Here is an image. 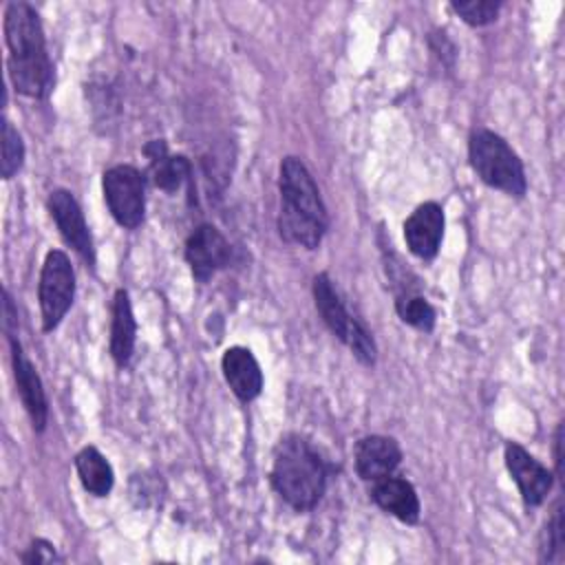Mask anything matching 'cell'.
I'll list each match as a JSON object with an SVG mask.
<instances>
[{
  "label": "cell",
  "instance_id": "8",
  "mask_svg": "<svg viewBox=\"0 0 565 565\" xmlns=\"http://www.w3.org/2000/svg\"><path fill=\"white\" fill-rule=\"evenodd\" d=\"M49 212L68 247H73L88 265L95 263L93 236L86 225L84 212L71 190L57 188L49 194Z\"/></svg>",
  "mask_w": 565,
  "mask_h": 565
},
{
  "label": "cell",
  "instance_id": "15",
  "mask_svg": "<svg viewBox=\"0 0 565 565\" xmlns=\"http://www.w3.org/2000/svg\"><path fill=\"white\" fill-rule=\"evenodd\" d=\"M313 300H316V309H318L322 322L329 327V331L340 342L347 344V340L351 338V333L358 329L360 322L347 311L329 274H318L313 278Z\"/></svg>",
  "mask_w": 565,
  "mask_h": 565
},
{
  "label": "cell",
  "instance_id": "11",
  "mask_svg": "<svg viewBox=\"0 0 565 565\" xmlns=\"http://www.w3.org/2000/svg\"><path fill=\"white\" fill-rule=\"evenodd\" d=\"M9 344H11V364H13V377H15L20 399L24 404V411L29 413L33 430L42 433L49 419V404H46L42 380L33 362L24 355L20 342L15 338H9Z\"/></svg>",
  "mask_w": 565,
  "mask_h": 565
},
{
  "label": "cell",
  "instance_id": "18",
  "mask_svg": "<svg viewBox=\"0 0 565 565\" xmlns=\"http://www.w3.org/2000/svg\"><path fill=\"white\" fill-rule=\"evenodd\" d=\"M150 163H152L150 166L152 183L159 190L168 192V194L177 192L190 179V174H192V166H190V161L183 154H174V157L172 154H163V157H159V159H154Z\"/></svg>",
  "mask_w": 565,
  "mask_h": 565
},
{
  "label": "cell",
  "instance_id": "1",
  "mask_svg": "<svg viewBox=\"0 0 565 565\" xmlns=\"http://www.w3.org/2000/svg\"><path fill=\"white\" fill-rule=\"evenodd\" d=\"M7 68L13 88L33 99H46L53 90V62L46 51L44 29L29 2H9L4 9Z\"/></svg>",
  "mask_w": 565,
  "mask_h": 565
},
{
  "label": "cell",
  "instance_id": "24",
  "mask_svg": "<svg viewBox=\"0 0 565 565\" xmlns=\"http://www.w3.org/2000/svg\"><path fill=\"white\" fill-rule=\"evenodd\" d=\"M2 316H4V329H7V335L9 338H15V329H18V309L13 307V300L9 296V291L4 289L2 291Z\"/></svg>",
  "mask_w": 565,
  "mask_h": 565
},
{
  "label": "cell",
  "instance_id": "14",
  "mask_svg": "<svg viewBox=\"0 0 565 565\" xmlns=\"http://www.w3.org/2000/svg\"><path fill=\"white\" fill-rule=\"evenodd\" d=\"M371 499L375 501L377 508H382L386 514L399 519L402 523L413 525L419 521L422 505H419L417 490L413 488L411 481H406L402 477L388 475L384 479L373 481Z\"/></svg>",
  "mask_w": 565,
  "mask_h": 565
},
{
  "label": "cell",
  "instance_id": "25",
  "mask_svg": "<svg viewBox=\"0 0 565 565\" xmlns=\"http://www.w3.org/2000/svg\"><path fill=\"white\" fill-rule=\"evenodd\" d=\"M554 463H556V477L563 479V422L556 426V433H554Z\"/></svg>",
  "mask_w": 565,
  "mask_h": 565
},
{
  "label": "cell",
  "instance_id": "6",
  "mask_svg": "<svg viewBox=\"0 0 565 565\" xmlns=\"http://www.w3.org/2000/svg\"><path fill=\"white\" fill-rule=\"evenodd\" d=\"M102 190L113 218L121 227L135 230L141 225L146 212V181L135 166L117 163L108 168L102 179Z\"/></svg>",
  "mask_w": 565,
  "mask_h": 565
},
{
  "label": "cell",
  "instance_id": "10",
  "mask_svg": "<svg viewBox=\"0 0 565 565\" xmlns=\"http://www.w3.org/2000/svg\"><path fill=\"white\" fill-rule=\"evenodd\" d=\"M446 227L444 207L437 201H426L417 205L404 221V241L413 256L419 260H433L441 247Z\"/></svg>",
  "mask_w": 565,
  "mask_h": 565
},
{
  "label": "cell",
  "instance_id": "17",
  "mask_svg": "<svg viewBox=\"0 0 565 565\" xmlns=\"http://www.w3.org/2000/svg\"><path fill=\"white\" fill-rule=\"evenodd\" d=\"M75 470H77L82 488L88 494L106 497L113 490V483H115L113 466L95 446H84L75 455Z\"/></svg>",
  "mask_w": 565,
  "mask_h": 565
},
{
  "label": "cell",
  "instance_id": "22",
  "mask_svg": "<svg viewBox=\"0 0 565 565\" xmlns=\"http://www.w3.org/2000/svg\"><path fill=\"white\" fill-rule=\"evenodd\" d=\"M563 508L561 501L554 505L552 516L547 519L543 532H541V545H539V561L552 563L556 554L563 550Z\"/></svg>",
  "mask_w": 565,
  "mask_h": 565
},
{
  "label": "cell",
  "instance_id": "4",
  "mask_svg": "<svg viewBox=\"0 0 565 565\" xmlns=\"http://www.w3.org/2000/svg\"><path fill=\"white\" fill-rule=\"evenodd\" d=\"M468 159L475 174L490 188L510 196H523L527 179L519 154L510 143L492 130H475L468 141Z\"/></svg>",
  "mask_w": 565,
  "mask_h": 565
},
{
  "label": "cell",
  "instance_id": "9",
  "mask_svg": "<svg viewBox=\"0 0 565 565\" xmlns=\"http://www.w3.org/2000/svg\"><path fill=\"white\" fill-rule=\"evenodd\" d=\"M185 260L196 280H207L232 260V247L218 227L203 223L185 241Z\"/></svg>",
  "mask_w": 565,
  "mask_h": 565
},
{
  "label": "cell",
  "instance_id": "20",
  "mask_svg": "<svg viewBox=\"0 0 565 565\" xmlns=\"http://www.w3.org/2000/svg\"><path fill=\"white\" fill-rule=\"evenodd\" d=\"M24 163V141L18 128L2 119V159H0V174L2 179H11Z\"/></svg>",
  "mask_w": 565,
  "mask_h": 565
},
{
  "label": "cell",
  "instance_id": "7",
  "mask_svg": "<svg viewBox=\"0 0 565 565\" xmlns=\"http://www.w3.org/2000/svg\"><path fill=\"white\" fill-rule=\"evenodd\" d=\"M503 457H505V468L514 479L523 503L530 508L541 505L554 486V472L547 470L536 457H532L516 441L505 444Z\"/></svg>",
  "mask_w": 565,
  "mask_h": 565
},
{
  "label": "cell",
  "instance_id": "13",
  "mask_svg": "<svg viewBox=\"0 0 565 565\" xmlns=\"http://www.w3.org/2000/svg\"><path fill=\"white\" fill-rule=\"evenodd\" d=\"M221 369L232 393L241 402H252L263 391V371L247 347H230L221 358Z\"/></svg>",
  "mask_w": 565,
  "mask_h": 565
},
{
  "label": "cell",
  "instance_id": "23",
  "mask_svg": "<svg viewBox=\"0 0 565 565\" xmlns=\"http://www.w3.org/2000/svg\"><path fill=\"white\" fill-rule=\"evenodd\" d=\"M20 561L24 565H35V563H53V561H60L57 552H55V545L46 539H33L29 543V547L20 554Z\"/></svg>",
  "mask_w": 565,
  "mask_h": 565
},
{
  "label": "cell",
  "instance_id": "16",
  "mask_svg": "<svg viewBox=\"0 0 565 565\" xmlns=\"http://www.w3.org/2000/svg\"><path fill=\"white\" fill-rule=\"evenodd\" d=\"M137 322L130 305V296L126 289H117L113 296L110 311V355L117 366H126L135 351Z\"/></svg>",
  "mask_w": 565,
  "mask_h": 565
},
{
  "label": "cell",
  "instance_id": "2",
  "mask_svg": "<svg viewBox=\"0 0 565 565\" xmlns=\"http://www.w3.org/2000/svg\"><path fill=\"white\" fill-rule=\"evenodd\" d=\"M280 212L278 232L287 243L316 249L329 227L327 207L322 203L318 183L309 168L298 157L280 161Z\"/></svg>",
  "mask_w": 565,
  "mask_h": 565
},
{
  "label": "cell",
  "instance_id": "5",
  "mask_svg": "<svg viewBox=\"0 0 565 565\" xmlns=\"http://www.w3.org/2000/svg\"><path fill=\"white\" fill-rule=\"evenodd\" d=\"M75 298V271L68 256L62 249H51L44 256L40 282H38V300L42 313V329L53 331L71 309Z\"/></svg>",
  "mask_w": 565,
  "mask_h": 565
},
{
  "label": "cell",
  "instance_id": "19",
  "mask_svg": "<svg viewBox=\"0 0 565 565\" xmlns=\"http://www.w3.org/2000/svg\"><path fill=\"white\" fill-rule=\"evenodd\" d=\"M395 311H397V316L402 318V322L411 324V327L417 329V331L428 333V331L435 329L437 313H435L433 305H430L424 296H417V294L397 296V300H395Z\"/></svg>",
  "mask_w": 565,
  "mask_h": 565
},
{
  "label": "cell",
  "instance_id": "3",
  "mask_svg": "<svg viewBox=\"0 0 565 565\" xmlns=\"http://www.w3.org/2000/svg\"><path fill=\"white\" fill-rule=\"evenodd\" d=\"M327 477L324 459L305 437H280L274 450L271 486L287 505L298 512L313 510L327 490Z\"/></svg>",
  "mask_w": 565,
  "mask_h": 565
},
{
  "label": "cell",
  "instance_id": "21",
  "mask_svg": "<svg viewBox=\"0 0 565 565\" xmlns=\"http://www.w3.org/2000/svg\"><path fill=\"white\" fill-rule=\"evenodd\" d=\"M450 9L470 26L492 24L501 11V2L497 0H461L450 2Z\"/></svg>",
  "mask_w": 565,
  "mask_h": 565
},
{
  "label": "cell",
  "instance_id": "12",
  "mask_svg": "<svg viewBox=\"0 0 565 565\" xmlns=\"http://www.w3.org/2000/svg\"><path fill=\"white\" fill-rule=\"evenodd\" d=\"M355 472L362 481H377L397 470L402 463V448L393 437L366 435L353 448Z\"/></svg>",
  "mask_w": 565,
  "mask_h": 565
}]
</instances>
